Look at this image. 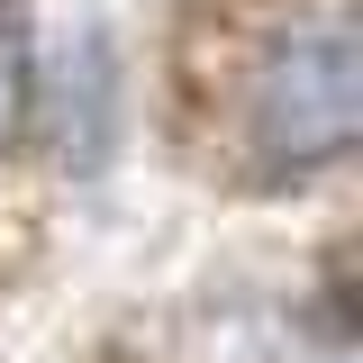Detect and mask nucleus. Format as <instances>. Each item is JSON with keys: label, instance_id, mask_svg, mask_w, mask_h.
<instances>
[{"label": "nucleus", "instance_id": "obj_1", "mask_svg": "<svg viewBox=\"0 0 363 363\" xmlns=\"http://www.w3.org/2000/svg\"><path fill=\"white\" fill-rule=\"evenodd\" d=\"M363 118V73H354V18L345 0H318L291 28H272V45L245 73V145L272 173H327L345 164Z\"/></svg>", "mask_w": 363, "mask_h": 363}, {"label": "nucleus", "instance_id": "obj_2", "mask_svg": "<svg viewBox=\"0 0 363 363\" xmlns=\"http://www.w3.org/2000/svg\"><path fill=\"white\" fill-rule=\"evenodd\" d=\"M37 128V37H28V18L0 0V164L28 145Z\"/></svg>", "mask_w": 363, "mask_h": 363}]
</instances>
